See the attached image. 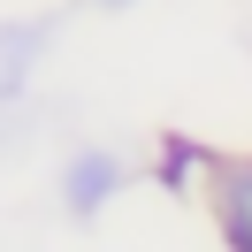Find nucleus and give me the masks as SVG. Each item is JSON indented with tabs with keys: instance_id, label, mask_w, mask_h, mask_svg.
Masks as SVG:
<instances>
[{
	"instance_id": "nucleus-1",
	"label": "nucleus",
	"mask_w": 252,
	"mask_h": 252,
	"mask_svg": "<svg viewBox=\"0 0 252 252\" xmlns=\"http://www.w3.org/2000/svg\"><path fill=\"white\" fill-rule=\"evenodd\" d=\"M214 214H221V245L252 252V160H221V176H214Z\"/></svg>"
},
{
	"instance_id": "nucleus-2",
	"label": "nucleus",
	"mask_w": 252,
	"mask_h": 252,
	"mask_svg": "<svg viewBox=\"0 0 252 252\" xmlns=\"http://www.w3.org/2000/svg\"><path fill=\"white\" fill-rule=\"evenodd\" d=\"M107 191H115V160H107V153H77V160H69L62 199L77 206V214H99V206H107Z\"/></svg>"
},
{
	"instance_id": "nucleus-3",
	"label": "nucleus",
	"mask_w": 252,
	"mask_h": 252,
	"mask_svg": "<svg viewBox=\"0 0 252 252\" xmlns=\"http://www.w3.org/2000/svg\"><path fill=\"white\" fill-rule=\"evenodd\" d=\"M31 62H38V31H0V99L23 84Z\"/></svg>"
}]
</instances>
